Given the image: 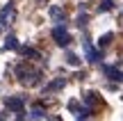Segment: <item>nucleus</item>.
<instances>
[{"label":"nucleus","mask_w":123,"mask_h":121,"mask_svg":"<svg viewBox=\"0 0 123 121\" xmlns=\"http://www.w3.org/2000/svg\"><path fill=\"white\" fill-rule=\"evenodd\" d=\"M105 76L112 78V80H121V82H123V73L116 71V69H112V66H105Z\"/></svg>","instance_id":"obj_5"},{"label":"nucleus","mask_w":123,"mask_h":121,"mask_svg":"<svg viewBox=\"0 0 123 121\" xmlns=\"http://www.w3.org/2000/svg\"><path fill=\"white\" fill-rule=\"evenodd\" d=\"M112 7H114V2H112V0H103V2H100V12H110Z\"/></svg>","instance_id":"obj_11"},{"label":"nucleus","mask_w":123,"mask_h":121,"mask_svg":"<svg viewBox=\"0 0 123 121\" xmlns=\"http://www.w3.org/2000/svg\"><path fill=\"white\" fill-rule=\"evenodd\" d=\"M84 53H87L89 62H98V59H100V53H98V48H93L91 39H84Z\"/></svg>","instance_id":"obj_3"},{"label":"nucleus","mask_w":123,"mask_h":121,"mask_svg":"<svg viewBox=\"0 0 123 121\" xmlns=\"http://www.w3.org/2000/svg\"><path fill=\"white\" fill-rule=\"evenodd\" d=\"M55 121H59V119H55Z\"/></svg>","instance_id":"obj_14"},{"label":"nucleus","mask_w":123,"mask_h":121,"mask_svg":"<svg viewBox=\"0 0 123 121\" xmlns=\"http://www.w3.org/2000/svg\"><path fill=\"white\" fill-rule=\"evenodd\" d=\"M64 85H66V80H53L48 87H46V91H57V89H62Z\"/></svg>","instance_id":"obj_7"},{"label":"nucleus","mask_w":123,"mask_h":121,"mask_svg":"<svg viewBox=\"0 0 123 121\" xmlns=\"http://www.w3.org/2000/svg\"><path fill=\"white\" fill-rule=\"evenodd\" d=\"M14 16H16V9H14V5H12V2L5 5V7L0 9V32L9 27V23L14 21Z\"/></svg>","instance_id":"obj_1"},{"label":"nucleus","mask_w":123,"mask_h":121,"mask_svg":"<svg viewBox=\"0 0 123 121\" xmlns=\"http://www.w3.org/2000/svg\"><path fill=\"white\" fill-rule=\"evenodd\" d=\"M66 62H68L71 66H80V59L75 57V53H66Z\"/></svg>","instance_id":"obj_10"},{"label":"nucleus","mask_w":123,"mask_h":121,"mask_svg":"<svg viewBox=\"0 0 123 121\" xmlns=\"http://www.w3.org/2000/svg\"><path fill=\"white\" fill-rule=\"evenodd\" d=\"M110 41H112V32H107V34H105V37H103V39H100V46L110 44Z\"/></svg>","instance_id":"obj_13"},{"label":"nucleus","mask_w":123,"mask_h":121,"mask_svg":"<svg viewBox=\"0 0 123 121\" xmlns=\"http://www.w3.org/2000/svg\"><path fill=\"white\" fill-rule=\"evenodd\" d=\"M27 119H30V121H41V119H43V112H41L39 108H34V110H30Z\"/></svg>","instance_id":"obj_8"},{"label":"nucleus","mask_w":123,"mask_h":121,"mask_svg":"<svg viewBox=\"0 0 123 121\" xmlns=\"http://www.w3.org/2000/svg\"><path fill=\"white\" fill-rule=\"evenodd\" d=\"M7 108H14V112H21L23 110V101L21 98H7Z\"/></svg>","instance_id":"obj_6"},{"label":"nucleus","mask_w":123,"mask_h":121,"mask_svg":"<svg viewBox=\"0 0 123 121\" xmlns=\"http://www.w3.org/2000/svg\"><path fill=\"white\" fill-rule=\"evenodd\" d=\"M53 37H55V44H57V46H66L71 41V34H68V30H66L64 25H57V27H55V30H53Z\"/></svg>","instance_id":"obj_2"},{"label":"nucleus","mask_w":123,"mask_h":121,"mask_svg":"<svg viewBox=\"0 0 123 121\" xmlns=\"http://www.w3.org/2000/svg\"><path fill=\"white\" fill-rule=\"evenodd\" d=\"M23 55L25 57H39V53L37 50H30V48H23Z\"/></svg>","instance_id":"obj_12"},{"label":"nucleus","mask_w":123,"mask_h":121,"mask_svg":"<svg viewBox=\"0 0 123 121\" xmlns=\"http://www.w3.org/2000/svg\"><path fill=\"white\" fill-rule=\"evenodd\" d=\"M48 14H50V18H53V21H57V23L66 18V16H64V9H62V7H55V5L50 7V12H48Z\"/></svg>","instance_id":"obj_4"},{"label":"nucleus","mask_w":123,"mask_h":121,"mask_svg":"<svg viewBox=\"0 0 123 121\" xmlns=\"http://www.w3.org/2000/svg\"><path fill=\"white\" fill-rule=\"evenodd\" d=\"M18 46V39L14 34H7V41H5V48H16Z\"/></svg>","instance_id":"obj_9"},{"label":"nucleus","mask_w":123,"mask_h":121,"mask_svg":"<svg viewBox=\"0 0 123 121\" xmlns=\"http://www.w3.org/2000/svg\"><path fill=\"white\" fill-rule=\"evenodd\" d=\"M0 121H2V119H0Z\"/></svg>","instance_id":"obj_15"}]
</instances>
